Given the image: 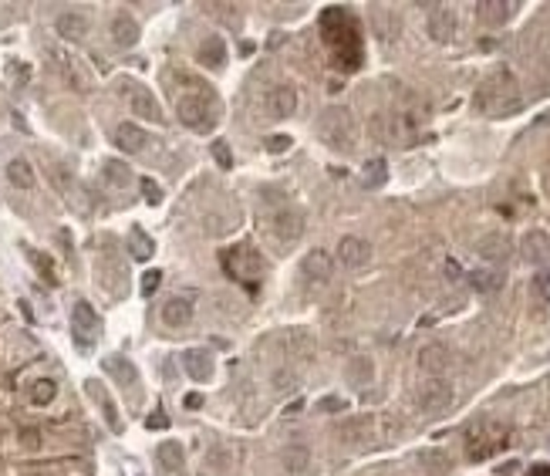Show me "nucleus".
I'll list each match as a JSON object with an SVG mask.
<instances>
[{"label":"nucleus","instance_id":"72a5a7b5","mask_svg":"<svg viewBox=\"0 0 550 476\" xmlns=\"http://www.w3.org/2000/svg\"><path fill=\"white\" fill-rule=\"evenodd\" d=\"M213 159H217L219 169H230V166H233V152H230V145H227L223 139L213 142Z\"/></svg>","mask_w":550,"mask_h":476},{"label":"nucleus","instance_id":"ddd939ff","mask_svg":"<svg viewBox=\"0 0 550 476\" xmlns=\"http://www.w3.org/2000/svg\"><path fill=\"white\" fill-rule=\"evenodd\" d=\"M520 254H524L530 264H547L550 260V233L547 230H530L520 240Z\"/></svg>","mask_w":550,"mask_h":476},{"label":"nucleus","instance_id":"6ab92c4d","mask_svg":"<svg viewBox=\"0 0 550 476\" xmlns=\"http://www.w3.org/2000/svg\"><path fill=\"white\" fill-rule=\"evenodd\" d=\"M182 365H186L190 378H196V382H206V378L213 375V361H209V355H206V351H199V348L186 351V355H182Z\"/></svg>","mask_w":550,"mask_h":476},{"label":"nucleus","instance_id":"dca6fc26","mask_svg":"<svg viewBox=\"0 0 550 476\" xmlns=\"http://www.w3.org/2000/svg\"><path fill=\"white\" fill-rule=\"evenodd\" d=\"M115 145L122 152H142V149L149 145V132L139 129L135 122H122L115 129Z\"/></svg>","mask_w":550,"mask_h":476},{"label":"nucleus","instance_id":"7c9ffc66","mask_svg":"<svg viewBox=\"0 0 550 476\" xmlns=\"http://www.w3.org/2000/svg\"><path fill=\"white\" fill-rule=\"evenodd\" d=\"M54 395H58V386H54L51 378H41V382H34V392H31L34 405H48Z\"/></svg>","mask_w":550,"mask_h":476},{"label":"nucleus","instance_id":"20e7f679","mask_svg":"<svg viewBox=\"0 0 550 476\" xmlns=\"http://www.w3.org/2000/svg\"><path fill=\"white\" fill-rule=\"evenodd\" d=\"M267 230L274 233L277 244H297L301 233H304V213L294 206H281L267 217Z\"/></svg>","mask_w":550,"mask_h":476},{"label":"nucleus","instance_id":"423d86ee","mask_svg":"<svg viewBox=\"0 0 550 476\" xmlns=\"http://www.w3.org/2000/svg\"><path fill=\"white\" fill-rule=\"evenodd\" d=\"M176 115H180V122L186 125V129H196L203 132L213 125V118H209V112H206V102L203 98H196V95H182V98H176Z\"/></svg>","mask_w":550,"mask_h":476},{"label":"nucleus","instance_id":"9b49d317","mask_svg":"<svg viewBox=\"0 0 550 476\" xmlns=\"http://www.w3.org/2000/svg\"><path fill=\"white\" fill-rule=\"evenodd\" d=\"M331 271H334V260L328 250H311V254H304V260H301V274L314 284L331 281Z\"/></svg>","mask_w":550,"mask_h":476},{"label":"nucleus","instance_id":"e433bc0d","mask_svg":"<svg viewBox=\"0 0 550 476\" xmlns=\"http://www.w3.org/2000/svg\"><path fill=\"white\" fill-rule=\"evenodd\" d=\"M294 142H291V135H270L267 139V152H274V155H281V152H287Z\"/></svg>","mask_w":550,"mask_h":476},{"label":"nucleus","instance_id":"473e14b6","mask_svg":"<svg viewBox=\"0 0 550 476\" xmlns=\"http://www.w3.org/2000/svg\"><path fill=\"white\" fill-rule=\"evenodd\" d=\"M128 172H132V169H128L125 162H115V159H112V162H105V176H108V182H115V186H125Z\"/></svg>","mask_w":550,"mask_h":476},{"label":"nucleus","instance_id":"a19ab883","mask_svg":"<svg viewBox=\"0 0 550 476\" xmlns=\"http://www.w3.org/2000/svg\"><path fill=\"white\" fill-rule=\"evenodd\" d=\"M166 425H169V419L162 409H155L152 415H149V429H166Z\"/></svg>","mask_w":550,"mask_h":476},{"label":"nucleus","instance_id":"2eb2a0df","mask_svg":"<svg viewBox=\"0 0 550 476\" xmlns=\"http://www.w3.org/2000/svg\"><path fill=\"white\" fill-rule=\"evenodd\" d=\"M128 102H132V112L142 118H152V122H166L162 118V108H159V102L152 98V91L142 88V85H132V91H128Z\"/></svg>","mask_w":550,"mask_h":476},{"label":"nucleus","instance_id":"0eeeda50","mask_svg":"<svg viewBox=\"0 0 550 476\" xmlns=\"http://www.w3.org/2000/svg\"><path fill=\"white\" fill-rule=\"evenodd\" d=\"M452 386L442 382V378H429L422 388H419V409L422 412H442L452 405Z\"/></svg>","mask_w":550,"mask_h":476},{"label":"nucleus","instance_id":"f704fd0d","mask_svg":"<svg viewBox=\"0 0 550 476\" xmlns=\"http://www.w3.org/2000/svg\"><path fill=\"white\" fill-rule=\"evenodd\" d=\"M139 190H142V196H145V203H162V186L159 182H152V180H139Z\"/></svg>","mask_w":550,"mask_h":476},{"label":"nucleus","instance_id":"c85d7f7f","mask_svg":"<svg viewBox=\"0 0 550 476\" xmlns=\"http://www.w3.org/2000/svg\"><path fill=\"white\" fill-rule=\"evenodd\" d=\"M155 456H159V463H162V466H169V470H176V466L182 463V450H180V443H162Z\"/></svg>","mask_w":550,"mask_h":476},{"label":"nucleus","instance_id":"37998d69","mask_svg":"<svg viewBox=\"0 0 550 476\" xmlns=\"http://www.w3.org/2000/svg\"><path fill=\"white\" fill-rule=\"evenodd\" d=\"M199 402H203L199 395H190V399H186V405H190V409H199Z\"/></svg>","mask_w":550,"mask_h":476},{"label":"nucleus","instance_id":"f257e3e1","mask_svg":"<svg viewBox=\"0 0 550 476\" xmlns=\"http://www.w3.org/2000/svg\"><path fill=\"white\" fill-rule=\"evenodd\" d=\"M476 108L483 112V115H510L520 108V85H517V78H513L510 68H497L493 75H487L479 81V88H476Z\"/></svg>","mask_w":550,"mask_h":476},{"label":"nucleus","instance_id":"f8f14e48","mask_svg":"<svg viewBox=\"0 0 550 476\" xmlns=\"http://www.w3.org/2000/svg\"><path fill=\"white\" fill-rule=\"evenodd\" d=\"M297 108V91L291 85H277L267 91V115L270 118H291Z\"/></svg>","mask_w":550,"mask_h":476},{"label":"nucleus","instance_id":"ea45409f","mask_svg":"<svg viewBox=\"0 0 550 476\" xmlns=\"http://www.w3.org/2000/svg\"><path fill=\"white\" fill-rule=\"evenodd\" d=\"M34 264L41 267V274L48 277V284H58V277H54V271H51V260L48 257H41V254H34Z\"/></svg>","mask_w":550,"mask_h":476},{"label":"nucleus","instance_id":"cd10ccee","mask_svg":"<svg viewBox=\"0 0 550 476\" xmlns=\"http://www.w3.org/2000/svg\"><path fill=\"white\" fill-rule=\"evenodd\" d=\"M385 180H388V162H385V159H368V162H365V186H368V190H378Z\"/></svg>","mask_w":550,"mask_h":476},{"label":"nucleus","instance_id":"4c0bfd02","mask_svg":"<svg viewBox=\"0 0 550 476\" xmlns=\"http://www.w3.org/2000/svg\"><path fill=\"white\" fill-rule=\"evenodd\" d=\"M307 466V450H287V470H304Z\"/></svg>","mask_w":550,"mask_h":476},{"label":"nucleus","instance_id":"c03bdc74","mask_svg":"<svg viewBox=\"0 0 550 476\" xmlns=\"http://www.w3.org/2000/svg\"><path fill=\"white\" fill-rule=\"evenodd\" d=\"M544 118H547V125H550V112H547V115H544Z\"/></svg>","mask_w":550,"mask_h":476},{"label":"nucleus","instance_id":"6e6552de","mask_svg":"<svg viewBox=\"0 0 550 476\" xmlns=\"http://www.w3.org/2000/svg\"><path fill=\"white\" fill-rule=\"evenodd\" d=\"M71 331H75L78 348L91 345V335L98 331V314H95V308H91L88 301H78L75 308H71Z\"/></svg>","mask_w":550,"mask_h":476},{"label":"nucleus","instance_id":"5701e85b","mask_svg":"<svg viewBox=\"0 0 550 476\" xmlns=\"http://www.w3.org/2000/svg\"><path fill=\"white\" fill-rule=\"evenodd\" d=\"M7 180L17 186V190H34V169L27 159H11L7 162Z\"/></svg>","mask_w":550,"mask_h":476},{"label":"nucleus","instance_id":"4468645a","mask_svg":"<svg viewBox=\"0 0 550 476\" xmlns=\"http://www.w3.org/2000/svg\"><path fill=\"white\" fill-rule=\"evenodd\" d=\"M449 365H452V355H449L446 345H425L422 351H419V368H422V372H429L432 378H439Z\"/></svg>","mask_w":550,"mask_h":476},{"label":"nucleus","instance_id":"393cba45","mask_svg":"<svg viewBox=\"0 0 550 476\" xmlns=\"http://www.w3.org/2000/svg\"><path fill=\"white\" fill-rule=\"evenodd\" d=\"M199 61L209 65V68L227 65V44H223V38H206L203 48H199Z\"/></svg>","mask_w":550,"mask_h":476},{"label":"nucleus","instance_id":"7ed1b4c3","mask_svg":"<svg viewBox=\"0 0 550 476\" xmlns=\"http://www.w3.org/2000/svg\"><path fill=\"white\" fill-rule=\"evenodd\" d=\"M318 132L331 149H345V152L355 149V118H351V112L341 108V105H331V108L321 112Z\"/></svg>","mask_w":550,"mask_h":476},{"label":"nucleus","instance_id":"b1692460","mask_svg":"<svg viewBox=\"0 0 550 476\" xmlns=\"http://www.w3.org/2000/svg\"><path fill=\"white\" fill-rule=\"evenodd\" d=\"M476 11H479V17H483L487 24H507L510 14H513V4H507V0H487V4H479Z\"/></svg>","mask_w":550,"mask_h":476},{"label":"nucleus","instance_id":"1a4fd4ad","mask_svg":"<svg viewBox=\"0 0 550 476\" xmlns=\"http://www.w3.org/2000/svg\"><path fill=\"white\" fill-rule=\"evenodd\" d=\"M476 254H479V260H487L489 267H497L499 264H507V257L513 254V244L507 233H487L479 244H476Z\"/></svg>","mask_w":550,"mask_h":476},{"label":"nucleus","instance_id":"2f4dec72","mask_svg":"<svg viewBox=\"0 0 550 476\" xmlns=\"http://www.w3.org/2000/svg\"><path fill=\"white\" fill-rule=\"evenodd\" d=\"M105 368H108L112 375H118L122 382H135V368H132L125 358H108L105 361Z\"/></svg>","mask_w":550,"mask_h":476},{"label":"nucleus","instance_id":"412c9836","mask_svg":"<svg viewBox=\"0 0 550 476\" xmlns=\"http://www.w3.org/2000/svg\"><path fill=\"white\" fill-rule=\"evenodd\" d=\"M54 27H58V34H61L64 41H81L88 34V21H85L81 14H61Z\"/></svg>","mask_w":550,"mask_h":476},{"label":"nucleus","instance_id":"79ce46f5","mask_svg":"<svg viewBox=\"0 0 550 476\" xmlns=\"http://www.w3.org/2000/svg\"><path fill=\"white\" fill-rule=\"evenodd\" d=\"M446 277H460V264H456V260H449L446 264Z\"/></svg>","mask_w":550,"mask_h":476},{"label":"nucleus","instance_id":"a211bd4d","mask_svg":"<svg viewBox=\"0 0 550 476\" xmlns=\"http://www.w3.org/2000/svg\"><path fill=\"white\" fill-rule=\"evenodd\" d=\"M452 34H456V17H452V11H449V7H435V11L429 14V38L449 41Z\"/></svg>","mask_w":550,"mask_h":476},{"label":"nucleus","instance_id":"c756f323","mask_svg":"<svg viewBox=\"0 0 550 476\" xmlns=\"http://www.w3.org/2000/svg\"><path fill=\"white\" fill-rule=\"evenodd\" d=\"M530 291H534V297H537L540 304H550V271H537V274H534Z\"/></svg>","mask_w":550,"mask_h":476},{"label":"nucleus","instance_id":"9d476101","mask_svg":"<svg viewBox=\"0 0 550 476\" xmlns=\"http://www.w3.org/2000/svg\"><path fill=\"white\" fill-rule=\"evenodd\" d=\"M338 260L345 264L348 271H358L371 260V247L368 240H361V237H341L338 240Z\"/></svg>","mask_w":550,"mask_h":476},{"label":"nucleus","instance_id":"aec40b11","mask_svg":"<svg viewBox=\"0 0 550 476\" xmlns=\"http://www.w3.org/2000/svg\"><path fill=\"white\" fill-rule=\"evenodd\" d=\"M112 41L122 44V48H132V44L139 41V24H135L128 14H118L115 21H112Z\"/></svg>","mask_w":550,"mask_h":476},{"label":"nucleus","instance_id":"bb28decb","mask_svg":"<svg viewBox=\"0 0 550 476\" xmlns=\"http://www.w3.org/2000/svg\"><path fill=\"white\" fill-rule=\"evenodd\" d=\"M419 463L425 466V473L429 476H446L449 470H452V460H449L446 452H439V450H425L422 456H419Z\"/></svg>","mask_w":550,"mask_h":476},{"label":"nucleus","instance_id":"39448f33","mask_svg":"<svg viewBox=\"0 0 550 476\" xmlns=\"http://www.w3.org/2000/svg\"><path fill=\"white\" fill-rule=\"evenodd\" d=\"M223 267H227V274L237 277V281L254 284L256 274H264V260H260V254H256L254 247H237V250H227V254H223Z\"/></svg>","mask_w":550,"mask_h":476},{"label":"nucleus","instance_id":"f3484780","mask_svg":"<svg viewBox=\"0 0 550 476\" xmlns=\"http://www.w3.org/2000/svg\"><path fill=\"white\" fill-rule=\"evenodd\" d=\"M162 321L169 328H182V324L192 321V301L190 297H169L162 304Z\"/></svg>","mask_w":550,"mask_h":476},{"label":"nucleus","instance_id":"a878e982","mask_svg":"<svg viewBox=\"0 0 550 476\" xmlns=\"http://www.w3.org/2000/svg\"><path fill=\"white\" fill-rule=\"evenodd\" d=\"M128 250H132L135 260H149L155 254V244L142 233V227H132V230H128Z\"/></svg>","mask_w":550,"mask_h":476},{"label":"nucleus","instance_id":"4be33fe9","mask_svg":"<svg viewBox=\"0 0 550 476\" xmlns=\"http://www.w3.org/2000/svg\"><path fill=\"white\" fill-rule=\"evenodd\" d=\"M469 284H473V291H479V294H493V291L503 287V271H497V267L473 271L469 274Z\"/></svg>","mask_w":550,"mask_h":476},{"label":"nucleus","instance_id":"f03ea898","mask_svg":"<svg viewBox=\"0 0 550 476\" xmlns=\"http://www.w3.org/2000/svg\"><path fill=\"white\" fill-rule=\"evenodd\" d=\"M507 443H510V425L499 423V419H476L466 429V456L473 463H483L489 456H497Z\"/></svg>","mask_w":550,"mask_h":476},{"label":"nucleus","instance_id":"c9c22d12","mask_svg":"<svg viewBox=\"0 0 550 476\" xmlns=\"http://www.w3.org/2000/svg\"><path fill=\"white\" fill-rule=\"evenodd\" d=\"M159 284H162V271H149L142 277V297H152L159 291Z\"/></svg>","mask_w":550,"mask_h":476},{"label":"nucleus","instance_id":"58836bf2","mask_svg":"<svg viewBox=\"0 0 550 476\" xmlns=\"http://www.w3.org/2000/svg\"><path fill=\"white\" fill-rule=\"evenodd\" d=\"M318 409H321V412H341V409H345V399H338V395H328V399L318 402Z\"/></svg>","mask_w":550,"mask_h":476}]
</instances>
